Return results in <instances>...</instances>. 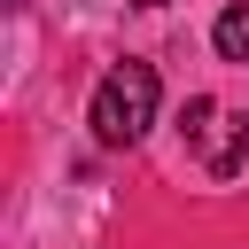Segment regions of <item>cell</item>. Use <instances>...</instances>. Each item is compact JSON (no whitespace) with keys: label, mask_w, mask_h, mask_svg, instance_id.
Returning <instances> with one entry per match:
<instances>
[{"label":"cell","mask_w":249,"mask_h":249,"mask_svg":"<svg viewBox=\"0 0 249 249\" xmlns=\"http://www.w3.org/2000/svg\"><path fill=\"white\" fill-rule=\"evenodd\" d=\"M179 132L195 140V156H202V171H210V179H233V171L249 163V117H241V109H218L210 93H195V101H187Z\"/></svg>","instance_id":"7a4b0ae2"},{"label":"cell","mask_w":249,"mask_h":249,"mask_svg":"<svg viewBox=\"0 0 249 249\" xmlns=\"http://www.w3.org/2000/svg\"><path fill=\"white\" fill-rule=\"evenodd\" d=\"M156 101H163V86H156V62L124 54V62H109V70H101L86 124H93V140H101V148H132V140L156 124Z\"/></svg>","instance_id":"6da1fadb"},{"label":"cell","mask_w":249,"mask_h":249,"mask_svg":"<svg viewBox=\"0 0 249 249\" xmlns=\"http://www.w3.org/2000/svg\"><path fill=\"white\" fill-rule=\"evenodd\" d=\"M140 8H171V0H140Z\"/></svg>","instance_id":"277c9868"},{"label":"cell","mask_w":249,"mask_h":249,"mask_svg":"<svg viewBox=\"0 0 249 249\" xmlns=\"http://www.w3.org/2000/svg\"><path fill=\"white\" fill-rule=\"evenodd\" d=\"M210 47H218L226 62H249V0H226V8H218V23H210Z\"/></svg>","instance_id":"3957f363"}]
</instances>
